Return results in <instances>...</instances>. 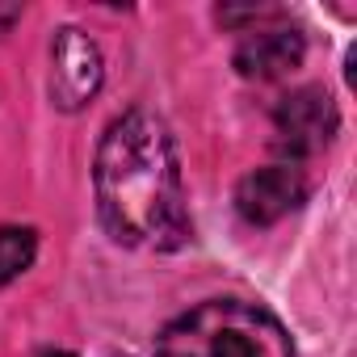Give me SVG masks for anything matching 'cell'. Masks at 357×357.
Returning a JSON list of instances; mask_svg holds the SVG:
<instances>
[{
    "label": "cell",
    "instance_id": "1",
    "mask_svg": "<svg viewBox=\"0 0 357 357\" xmlns=\"http://www.w3.org/2000/svg\"><path fill=\"white\" fill-rule=\"evenodd\" d=\"M97 206L118 244L172 252L190 244L194 223L185 211L181 168L160 118L130 109L109 122L97 147Z\"/></svg>",
    "mask_w": 357,
    "mask_h": 357
},
{
    "label": "cell",
    "instance_id": "2",
    "mask_svg": "<svg viewBox=\"0 0 357 357\" xmlns=\"http://www.w3.org/2000/svg\"><path fill=\"white\" fill-rule=\"evenodd\" d=\"M160 357H294V349L257 303L211 298L160 332Z\"/></svg>",
    "mask_w": 357,
    "mask_h": 357
},
{
    "label": "cell",
    "instance_id": "3",
    "mask_svg": "<svg viewBox=\"0 0 357 357\" xmlns=\"http://www.w3.org/2000/svg\"><path fill=\"white\" fill-rule=\"evenodd\" d=\"M307 202V176L294 164H269L236 185V211L252 227H269Z\"/></svg>",
    "mask_w": 357,
    "mask_h": 357
},
{
    "label": "cell",
    "instance_id": "4",
    "mask_svg": "<svg viewBox=\"0 0 357 357\" xmlns=\"http://www.w3.org/2000/svg\"><path fill=\"white\" fill-rule=\"evenodd\" d=\"M101 89V51L97 43L68 26L55 34V47H51V97L59 109H80L93 93Z\"/></svg>",
    "mask_w": 357,
    "mask_h": 357
},
{
    "label": "cell",
    "instance_id": "5",
    "mask_svg": "<svg viewBox=\"0 0 357 357\" xmlns=\"http://www.w3.org/2000/svg\"><path fill=\"white\" fill-rule=\"evenodd\" d=\"M273 126H278V143L290 155H311L328 147V139L336 135V105L324 89H294L273 109Z\"/></svg>",
    "mask_w": 357,
    "mask_h": 357
},
{
    "label": "cell",
    "instance_id": "6",
    "mask_svg": "<svg viewBox=\"0 0 357 357\" xmlns=\"http://www.w3.org/2000/svg\"><path fill=\"white\" fill-rule=\"evenodd\" d=\"M303 34L298 30H257L236 47V68L248 80H282L303 63Z\"/></svg>",
    "mask_w": 357,
    "mask_h": 357
},
{
    "label": "cell",
    "instance_id": "7",
    "mask_svg": "<svg viewBox=\"0 0 357 357\" xmlns=\"http://www.w3.org/2000/svg\"><path fill=\"white\" fill-rule=\"evenodd\" d=\"M34 252H38L34 227H0V286L22 278L34 265Z\"/></svg>",
    "mask_w": 357,
    "mask_h": 357
},
{
    "label": "cell",
    "instance_id": "8",
    "mask_svg": "<svg viewBox=\"0 0 357 357\" xmlns=\"http://www.w3.org/2000/svg\"><path fill=\"white\" fill-rule=\"evenodd\" d=\"M43 357H68V353H43Z\"/></svg>",
    "mask_w": 357,
    "mask_h": 357
}]
</instances>
